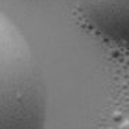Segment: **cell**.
Masks as SVG:
<instances>
[{"instance_id":"cell-1","label":"cell","mask_w":129,"mask_h":129,"mask_svg":"<svg viewBox=\"0 0 129 129\" xmlns=\"http://www.w3.org/2000/svg\"><path fill=\"white\" fill-rule=\"evenodd\" d=\"M47 97L34 51L0 10V129H45Z\"/></svg>"},{"instance_id":"cell-2","label":"cell","mask_w":129,"mask_h":129,"mask_svg":"<svg viewBox=\"0 0 129 129\" xmlns=\"http://www.w3.org/2000/svg\"><path fill=\"white\" fill-rule=\"evenodd\" d=\"M94 28L129 47V0H79Z\"/></svg>"}]
</instances>
